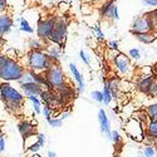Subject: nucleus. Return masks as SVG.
Listing matches in <instances>:
<instances>
[{
    "label": "nucleus",
    "mask_w": 157,
    "mask_h": 157,
    "mask_svg": "<svg viewBox=\"0 0 157 157\" xmlns=\"http://www.w3.org/2000/svg\"><path fill=\"white\" fill-rule=\"evenodd\" d=\"M25 69L27 68L17 58H10L5 56L2 64H0V82L17 83L21 78Z\"/></svg>",
    "instance_id": "obj_1"
},
{
    "label": "nucleus",
    "mask_w": 157,
    "mask_h": 157,
    "mask_svg": "<svg viewBox=\"0 0 157 157\" xmlns=\"http://www.w3.org/2000/svg\"><path fill=\"white\" fill-rule=\"evenodd\" d=\"M53 63L44 49H30L25 57V68L38 73L47 72Z\"/></svg>",
    "instance_id": "obj_2"
},
{
    "label": "nucleus",
    "mask_w": 157,
    "mask_h": 157,
    "mask_svg": "<svg viewBox=\"0 0 157 157\" xmlns=\"http://www.w3.org/2000/svg\"><path fill=\"white\" fill-rule=\"evenodd\" d=\"M68 27L69 23L68 19L65 17H56V23H54V28L52 32L48 42L54 43L63 48L67 42V36H68Z\"/></svg>",
    "instance_id": "obj_3"
},
{
    "label": "nucleus",
    "mask_w": 157,
    "mask_h": 157,
    "mask_svg": "<svg viewBox=\"0 0 157 157\" xmlns=\"http://www.w3.org/2000/svg\"><path fill=\"white\" fill-rule=\"evenodd\" d=\"M0 98L3 102L18 104H24L25 99H27L20 89L11 86V83L9 82H0Z\"/></svg>",
    "instance_id": "obj_4"
},
{
    "label": "nucleus",
    "mask_w": 157,
    "mask_h": 157,
    "mask_svg": "<svg viewBox=\"0 0 157 157\" xmlns=\"http://www.w3.org/2000/svg\"><path fill=\"white\" fill-rule=\"evenodd\" d=\"M44 75L45 79L52 84V87L54 89L63 86L64 83H67V77H65L64 71L59 63H53V65L47 72H44Z\"/></svg>",
    "instance_id": "obj_5"
},
{
    "label": "nucleus",
    "mask_w": 157,
    "mask_h": 157,
    "mask_svg": "<svg viewBox=\"0 0 157 157\" xmlns=\"http://www.w3.org/2000/svg\"><path fill=\"white\" fill-rule=\"evenodd\" d=\"M112 63H113V67L117 72L120 77H128L132 74V63H131V58L124 54V53H120L117 54L113 59H112Z\"/></svg>",
    "instance_id": "obj_6"
},
{
    "label": "nucleus",
    "mask_w": 157,
    "mask_h": 157,
    "mask_svg": "<svg viewBox=\"0 0 157 157\" xmlns=\"http://www.w3.org/2000/svg\"><path fill=\"white\" fill-rule=\"evenodd\" d=\"M143 127L145 126H143L137 118H129L124 123V131H126L127 136L135 141H137V142H142L145 140L146 129Z\"/></svg>",
    "instance_id": "obj_7"
},
{
    "label": "nucleus",
    "mask_w": 157,
    "mask_h": 157,
    "mask_svg": "<svg viewBox=\"0 0 157 157\" xmlns=\"http://www.w3.org/2000/svg\"><path fill=\"white\" fill-rule=\"evenodd\" d=\"M54 23H56V17H48V18H42L38 20L36 24V35L43 39V40H48L54 28Z\"/></svg>",
    "instance_id": "obj_8"
},
{
    "label": "nucleus",
    "mask_w": 157,
    "mask_h": 157,
    "mask_svg": "<svg viewBox=\"0 0 157 157\" xmlns=\"http://www.w3.org/2000/svg\"><path fill=\"white\" fill-rule=\"evenodd\" d=\"M151 32V21L148 18V14H141L136 17L131 25V34H138V33H147Z\"/></svg>",
    "instance_id": "obj_9"
},
{
    "label": "nucleus",
    "mask_w": 157,
    "mask_h": 157,
    "mask_svg": "<svg viewBox=\"0 0 157 157\" xmlns=\"http://www.w3.org/2000/svg\"><path fill=\"white\" fill-rule=\"evenodd\" d=\"M97 118H98V123H99V131L101 133L106 137L109 138L111 136V121H109V116L106 112L104 108H99L98 109V114H97Z\"/></svg>",
    "instance_id": "obj_10"
},
{
    "label": "nucleus",
    "mask_w": 157,
    "mask_h": 157,
    "mask_svg": "<svg viewBox=\"0 0 157 157\" xmlns=\"http://www.w3.org/2000/svg\"><path fill=\"white\" fill-rule=\"evenodd\" d=\"M69 71L73 75V79L77 84V88H75V92L78 94H82L86 88H87V84H86V81H84V75L81 73V71L78 69V67L74 64V63H69Z\"/></svg>",
    "instance_id": "obj_11"
},
{
    "label": "nucleus",
    "mask_w": 157,
    "mask_h": 157,
    "mask_svg": "<svg viewBox=\"0 0 157 157\" xmlns=\"http://www.w3.org/2000/svg\"><path fill=\"white\" fill-rule=\"evenodd\" d=\"M39 98H40L42 103L44 104H49L50 107L53 108H58L60 107V103H59V98L56 93V90H50V89H43L42 93L39 94Z\"/></svg>",
    "instance_id": "obj_12"
},
{
    "label": "nucleus",
    "mask_w": 157,
    "mask_h": 157,
    "mask_svg": "<svg viewBox=\"0 0 157 157\" xmlns=\"http://www.w3.org/2000/svg\"><path fill=\"white\" fill-rule=\"evenodd\" d=\"M14 28V19L6 11L0 13V36H5Z\"/></svg>",
    "instance_id": "obj_13"
},
{
    "label": "nucleus",
    "mask_w": 157,
    "mask_h": 157,
    "mask_svg": "<svg viewBox=\"0 0 157 157\" xmlns=\"http://www.w3.org/2000/svg\"><path fill=\"white\" fill-rule=\"evenodd\" d=\"M18 131H19L20 136L23 137V140L32 136V135H35L36 133L35 122L29 121V120H21L18 123Z\"/></svg>",
    "instance_id": "obj_14"
},
{
    "label": "nucleus",
    "mask_w": 157,
    "mask_h": 157,
    "mask_svg": "<svg viewBox=\"0 0 157 157\" xmlns=\"http://www.w3.org/2000/svg\"><path fill=\"white\" fill-rule=\"evenodd\" d=\"M117 5V0H108L99 8V14L101 18L104 20H111L113 21V9Z\"/></svg>",
    "instance_id": "obj_15"
},
{
    "label": "nucleus",
    "mask_w": 157,
    "mask_h": 157,
    "mask_svg": "<svg viewBox=\"0 0 157 157\" xmlns=\"http://www.w3.org/2000/svg\"><path fill=\"white\" fill-rule=\"evenodd\" d=\"M44 89L43 86L38 84L35 82H29V83H24V84H20V90L21 93L27 97V96H30V94H34V96H39L42 93V90Z\"/></svg>",
    "instance_id": "obj_16"
},
{
    "label": "nucleus",
    "mask_w": 157,
    "mask_h": 157,
    "mask_svg": "<svg viewBox=\"0 0 157 157\" xmlns=\"http://www.w3.org/2000/svg\"><path fill=\"white\" fill-rule=\"evenodd\" d=\"M153 79H155V77L152 74H145V75H142L140 79L137 81V84H136V88L138 89V92H141V93H143L145 96H147Z\"/></svg>",
    "instance_id": "obj_17"
},
{
    "label": "nucleus",
    "mask_w": 157,
    "mask_h": 157,
    "mask_svg": "<svg viewBox=\"0 0 157 157\" xmlns=\"http://www.w3.org/2000/svg\"><path fill=\"white\" fill-rule=\"evenodd\" d=\"M44 50H45V53L48 54V57L50 58L52 62L59 63V60H60V56H62V48H60L59 45H57V44H54V43L48 42L47 45H45V48H44Z\"/></svg>",
    "instance_id": "obj_18"
},
{
    "label": "nucleus",
    "mask_w": 157,
    "mask_h": 157,
    "mask_svg": "<svg viewBox=\"0 0 157 157\" xmlns=\"http://www.w3.org/2000/svg\"><path fill=\"white\" fill-rule=\"evenodd\" d=\"M106 83L109 87V90H111V93H112L113 99H118L120 98V94L122 92L121 79H118V78H116V77H111V78H108V79H106Z\"/></svg>",
    "instance_id": "obj_19"
},
{
    "label": "nucleus",
    "mask_w": 157,
    "mask_h": 157,
    "mask_svg": "<svg viewBox=\"0 0 157 157\" xmlns=\"http://www.w3.org/2000/svg\"><path fill=\"white\" fill-rule=\"evenodd\" d=\"M133 36L137 40L145 45H150L153 44L157 40V36L152 33V32H147V33H138V34H133Z\"/></svg>",
    "instance_id": "obj_20"
},
{
    "label": "nucleus",
    "mask_w": 157,
    "mask_h": 157,
    "mask_svg": "<svg viewBox=\"0 0 157 157\" xmlns=\"http://www.w3.org/2000/svg\"><path fill=\"white\" fill-rule=\"evenodd\" d=\"M33 106V114H42V101L39 98V96H34V94H30V96H27L25 97Z\"/></svg>",
    "instance_id": "obj_21"
},
{
    "label": "nucleus",
    "mask_w": 157,
    "mask_h": 157,
    "mask_svg": "<svg viewBox=\"0 0 157 157\" xmlns=\"http://www.w3.org/2000/svg\"><path fill=\"white\" fill-rule=\"evenodd\" d=\"M4 103V108L14 116H20L23 113V106L24 104H18V103H9V102H3Z\"/></svg>",
    "instance_id": "obj_22"
},
{
    "label": "nucleus",
    "mask_w": 157,
    "mask_h": 157,
    "mask_svg": "<svg viewBox=\"0 0 157 157\" xmlns=\"http://www.w3.org/2000/svg\"><path fill=\"white\" fill-rule=\"evenodd\" d=\"M17 21L19 23V30L27 34H33L34 33V28L30 25V23L28 21V19H25L24 17H19L17 18Z\"/></svg>",
    "instance_id": "obj_23"
},
{
    "label": "nucleus",
    "mask_w": 157,
    "mask_h": 157,
    "mask_svg": "<svg viewBox=\"0 0 157 157\" xmlns=\"http://www.w3.org/2000/svg\"><path fill=\"white\" fill-rule=\"evenodd\" d=\"M47 43H48V40H43V39H40L39 36L30 38L28 40V48H29V50L30 49H44Z\"/></svg>",
    "instance_id": "obj_24"
},
{
    "label": "nucleus",
    "mask_w": 157,
    "mask_h": 157,
    "mask_svg": "<svg viewBox=\"0 0 157 157\" xmlns=\"http://www.w3.org/2000/svg\"><path fill=\"white\" fill-rule=\"evenodd\" d=\"M102 93H103V104L104 106H109L113 101V97H112V93L109 90V87L108 84L104 82L103 83V88H102Z\"/></svg>",
    "instance_id": "obj_25"
},
{
    "label": "nucleus",
    "mask_w": 157,
    "mask_h": 157,
    "mask_svg": "<svg viewBox=\"0 0 157 157\" xmlns=\"http://www.w3.org/2000/svg\"><path fill=\"white\" fill-rule=\"evenodd\" d=\"M114 146H121L122 143H123V138L120 133V131H117V129H112L111 131V136L108 138Z\"/></svg>",
    "instance_id": "obj_26"
},
{
    "label": "nucleus",
    "mask_w": 157,
    "mask_h": 157,
    "mask_svg": "<svg viewBox=\"0 0 157 157\" xmlns=\"http://www.w3.org/2000/svg\"><path fill=\"white\" fill-rule=\"evenodd\" d=\"M141 152L145 157H156L157 156V147H156V145H148V143H146Z\"/></svg>",
    "instance_id": "obj_27"
},
{
    "label": "nucleus",
    "mask_w": 157,
    "mask_h": 157,
    "mask_svg": "<svg viewBox=\"0 0 157 157\" xmlns=\"http://www.w3.org/2000/svg\"><path fill=\"white\" fill-rule=\"evenodd\" d=\"M92 32L94 33V38L97 39V40H99V42H104V40H106V34H104V32L102 30L101 25L98 23H96V24L92 25Z\"/></svg>",
    "instance_id": "obj_28"
},
{
    "label": "nucleus",
    "mask_w": 157,
    "mask_h": 157,
    "mask_svg": "<svg viewBox=\"0 0 157 157\" xmlns=\"http://www.w3.org/2000/svg\"><path fill=\"white\" fill-rule=\"evenodd\" d=\"M147 14H148V18L151 21V32L157 36V13L153 9V10L147 11Z\"/></svg>",
    "instance_id": "obj_29"
},
{
    "label": "nucleus",
    "mask_w": 157,
    "mask_h": 157,
    "mask_svg": "<svg viewBox=\"0 0 157 157\" xmlns=\"http://www.w3.org/2000/svg\"><path fill=\"white\" fill-rule=\"evenodd\" d=\"M146 113L148 116L150 121H155L157 120V103H152L146 108Z\"/></svg>",
    "instance_id": "obj_30"
},
{
    "label": "nucleus",
    "mask_w": 157,
    "mask_h": 157,
    "mask_svg": "<svg viewBox=\"0 0 157 157\" xmlns=\"http://www.w3.org/2000/svg\"><path fill=\"white\" fill-rule=\"evenodd\" d=\"M42 114L44 116V118L48 121L50 117H53V114H54V108L53 107H50L49 104H42Z\"/></svg>",
    "instance_id": "obj_31"
},
{
    "label": "nucleus",
    "mask_w": 157,
    "mask_h": 157,
    "mask_svg": "<svg viewBox=\"0 0 157 157\" xmlns=\"http://www.w3.org/2000/svg\"><path fill=\"white\" fill-rule=\"evenodd\" d=\"M48 122V124L52 127V128H60L62 126H63V120L60 118L59 116H57V117H50V118L47 121Z\"/></svg>",
    "instance_id": "obj_32"
},
{
    "label": "nucleus",
    "mask_w": 157,
    "mask_h": 157,
    "mask_svg": "<svg viewBox=\"0 0 157 157\" xmlns=\"http://www.w3.org/2000/svg\"><path fill=\"white\" fill-rule=\"evenodd\" d=\"M128 57L131 58V60H140L142 58L141 50L138 48H131L128 50Z\"/></svg>",
    "instance_id": "obj_33"
},
{
    "label": "nucleus",
    "mask_w": 157,
    "mask_h": 157,
    "mask_svg": "<svg viewBox=\"0 0 157 157\" xmlns=\"http://www.w3.org/2000/svg\"><path fill=\"white\" fill-rule=\"evenodd\" d=\"M79 58H81V60L84 63V65H87V67L90 68V65H92V58H90V56L87 54L83 49L79 50Z\"/></svg>",
    "instance_id": "obj_34"
},
{
    "label": "nucleus",
    "mask_w": 157,
    "mask_h": 157,
    "mask_svg": "<svg viewBox=\"0 0 157 157\" xmlns=\"http://www.w3.org/2000/svg\"><path fill=\"white\" fill-rule=\"evenodd\" d=\"M90 98L97 103H103V93L102 90H92L90 92Z\"/></svg>",
    "instance_id": "obj_35"
},
{
    "label": "nucleus",
    "mask_w": 157,
    "mask_h": 157,
    "mask_svg": "<svg viewBox=\"0 0 157 157\" xmlns=\"http://www.w3.org/2000/svg\"><path fill=\"white\" fill-rule=\"evenodd\" d=\"M147 96L151 97V98L157 97V78H156V77H155V79H153L152 84H151V88H150V90H148Z\"/></svg>",
    "instance_id": "obj_36"
},
{
    "label": "nucleus",
    "mask_w": 157,
    "mask_h": 157,
    "mask_svg": "<svg viewBox=\"0 0 157 157\" xmlns=\"http://www.w3.org/2000/svg\"><path fill=\"white\" fill-rule=\"evenodd\" d=\"M5 150H6V137L4 133H2L0 135V157L5 152Z\"/></svg>",
    "instance_id": "obj_37"
},
{
    "label": "nucleus",
    "mask_w": 157,
    "mask_h": 157,
    "mask_svg": "<svg viewBox=\"0 0 157 157\" xmlns=\"http://www.w3.org/2000/svg\"><path fill=\"white\" fill-rule=\"evenodd\" d=\"M36 142L42 146V148H44L45 143H47V136L44 133H36Z\"/></svg>",
    "instance_id": "obj_38"
},
{
    "label": "nucleus",
    "mask_w": 157,
    "mask_h": 157,
    "mask_svg": "<svg viewBox=\"0 0 157 157\" xmlns=\"http://www.w3.org/2000/svg\"><path fill=\"white\" fill-rule=\"evenodd\" d=\"M40 150H42V146L39 145V143H38L36 141L33 143L32 146H29V147H28V151H29L30 153H38V152L40 151Z\"/></svg>",
    "instance_id": "obj_39"
},
{
    "label": "nucleus",
    "mask_w": 157,
    "mask_h": 157,
    "mask_svg": "<svg viewBox=\"0 0 157 157\" xmlns=\"http://www.w3.org/2000/svg\"><path fill=\"white\" fill-rule=\"evenodd\" d=\"M107 45H108V48L112 49V50H120V43H118V40H116V39L108 40Z\"/></svg>",
    "instance_id": "obj_40"
},
{
    "label": "nucleus",
    "mask_w": 157,
    "mask_h": 157,
    "mask_svg": "<svg viewBox=\"0 0 157 157\" xmlns=\"http://www.w3.org/2000/svg\"><path fill=\"white\" fill-rule=\"evenodd\" d=\"M142 4L148 8H157V0H143Z\"/></svg>",
    "instance_id": "obj_41"
},
{
    "label": "nucleus",
    "mask_w": 157,
    "mask_h": 157,
    "mask_svg": "<svg viewBox=\"0 0 157 157\" xmlns=\"http://www.w3.org/2000/svg\"><path fill=\"white\" fill-rule=\"evenodd\" d=\"M8 10V0H0V13Z\"/></svg>",
    "instance_id": "obj_42"
},
{
    "label": "nucleus",
    "mask_w": 157,
    "mask_h": 157,
    "mask_svg": "<svg viewBox=\"0 0 157 157\" xmlns=\"http://www.w3.org/2000/svg\"><path fill=\"white\" fill-rule=\"evenodd\" d=\"M71 114H72V111H71V109H67V111H62V113H60V116H59V117H60V118L64 121V120H67Z\"/></svg>",
    "instance_id": "obj_43"
},
{
    "label": "nucleus",
    "mask_w": 157,
    "mask_h": 157,
    "mask_svg": "<svg viewBox=\"0 0 157 157\" xmlns=\"http://www.w3.org/2000/svg\"><path fill=\"white\" fill-rule=\"evenodd\" d=\"M58 6L60 8V10H64V11H67V10L69 9V4H68V3H64V2H60V3L58 4Z\"/></svg>",
    "instance_id": "obj_44"
},
{
    "label": "nucleus",
    "mask_w": 157,
    "mask_h": 157,
    "mask_svg": "<svg viewBox=\"0 0 157 157\" xmlns=\"http://www.w3.org/2000/svg\"><path fill=\"white\" fill-rule=\"evenodd\" d=\"M47 156H48V157H58L57 153H56L54 151H52V150H49V151L47 152Z\"/></svg>",
    "instance_id": "obj_45"
},
{
    "label": "nucleus",
    "mask_w": 157,
    "mask_h": 157,
    "mask_svg": "<svg viewBox=\"0 0 157 157\" xmlns=\"http://www.w3.org/2000/svg\"><path fill=\"white\" fill-rule=\"evenodd\" d=\"M4 45H5V39H4V36H0V50H3Z\"/></svg>",
    "instance_id": "obj_46"
},
{
    "label": "nucleus",
    "mask_w": 157,
    "mask_h": 157,
    "mask_svg": "<svg viewBox=\"0 0 157 157\" xmlns=\"http://www.w3.org/2000/svg\"><path fill=\"white\" fill-rule=\"evenodd\" d=\"M4 57H5V54H4V52H3V50H0V64H2V62H3Z\"/></svg>",
    "instance_id": "obj_47"
},
{
    "label": "nucleus",
    "mask_w": 157,
    "mask_h": 157,
    "mask_svg": "<svg viewBox=\"0 0 157 157\" xmlns=\"http://www.w3.org/2000/svg\"><path fill=\"white\" fill-rule=\"evenodd\" d=\"M137 157H145V156H143V155H142V152H138V155H137Z\"/></svg>",
    "instance_id": "obj_48"
},
{
    "label": "nucleus",
    "mask_w": 157,
    "mask_h": 157,
    "mask_svg": "<svg viewBox=\"0 0 157 157\" xmlns=\"http://www.w3.org/2000/svg\"><path fill=\"white\" fill-rule=\"evenodd\" d=\"M30 2H34V3H36V2H42V0H30Z\"/></svg>",
    "instance_id": "obj_49"
},
{
    "label": "nucleus",
    "mask_w": 157,
    "mask_h": 157,
    "mask_svg": "<svg viewBox=\"0 0 157 157\" xmlns=\"http://www.w3.org/2000/svg\"><path fill=\"white\" fill-rule=\"evenodd\" d=\"M3 133V129H2V127H0V135H2Z\"/></svg>",
    "instance_id": "obj_50"
},
{
    "label": "nucleus",
    "mask_w": 157,
    "mask_h": 157,
    "mask_svg": "<svg viewBox=\"0 0 157 157\" xmlns=\"http://www.w3.org/2000/svg\"><path fill=\"white\" fill-rule=\"evenodd\" d=\"M155 10H156V13H157V8H156V9H155Z\"/></svg>",
    "instance_id": "obj_51"
},
{
    "label": "nucleus",
    "mask_w": 157,
    "mask_h": 157,
    "mask_svg": "<svg viewBox=\"0 0 157 157\" xmlns=\"http://www.w3.org/2000/svg\"><path fill=\"white\" fill-rule=\"evenodd\" d=\"M156 147H157V143H156Z\"/></svg>",
    "instance_id": "obj_52"
},
{
    "label": "nucleus",
    "mask_w": 157,
    "mask_h": 157,
    "mask_svg": "<svg viewBox=\"0 0 157 157\" xmlns=\"http://www.w3.org/2000/svg\"><path fill=\"white\" fill-rule=\"evenodd\" d=\"M156 157H157V156H156Z\"/></svg>",
    "instance_id": "obj_53"
}]
</instances>
